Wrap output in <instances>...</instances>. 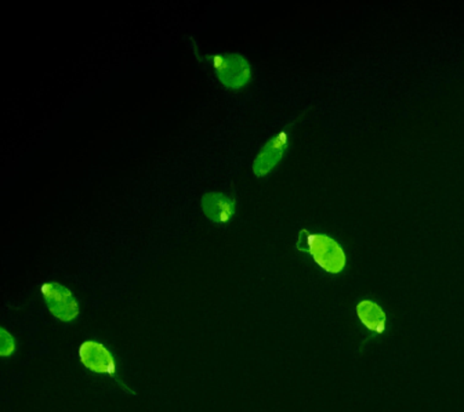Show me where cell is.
<instances>
[{
	"label": "cell",
	"mask_w": 464,
	"mask_h": 412,
	"mask_svg": "<svg viewBox=\"0 0 464 412\" xmlns=\"http://www.w3.org/2000/svg\"><path fill=\"white\" fill-rule=\"evenodd\" d=\"M296 249L310 254L323 271L334 276L343 273L346 267V253L339 242L328 235L310 234L303 230L297 238Z\"/></svg>",
	"instance_id": "obj_1"
},
{
	"label": "cell",
	"mask_w": 464,
	"mask_h": 412,
	"mask_svg": "<svg viewBox=\"0 0 464 412\" xmlns=\"http://www.w3.org/2000/svg\"><path fill=\"white\" fill-rule=\"evenodd\" d=\"M214 70L221 84L228 89H241L248 84L252 68L238 53H221L212 57Z\"/></svg>",
	"instance_id": "obj_2"
},
{
	"label": "cell",
	"mask_w": 464,
	"mask_h": 412,
	"mask_svg": "<svg viewBox=\"0 0 464 412\" xmlns=\"http://www.w3.org/2000/svg\"><path fill=\"white\" fill-rule=\"evenodd\" d=\"M40 291H42L47 310L56 320L69 323L78 318V302L72 292L64 285L50 282V283L43 284Z\"/></svg>",
	"instance_id": "obj_3"
},
{
	"label": "cell",
	"mask_w": 464,
	"mask_h": 412,
	"mask_svg": "<svg viewBox=\"0 0 464 412\" xmlns=\"http://www.w3.org/2000/svg\"><path fill=\"white\" fill-rule=\"evenodd\" d=\"M79 359L83 368L98 375H114L116 361L111 350L103 343L87 340L79 347Z\"/></svg>",
	"instance_id": "obj_4"
},
{
	"label": "cell",
	"mask_w": 464,
	"mask_h": 412,
	"mask_svg": "<svg viewBox=\"0 0 464 412\" xmlns=\"http://www.w3.org/2000/svg\"><path fill=\"white\" fill-rule=\"evenodd\" d=\"M286 144H288V136L285 132L279 133V135L268 140L253 162L254 175L256 177L267 176L282 160L286 147H288Z\"/></svg>",
	"instance_id": "obj_5"
},
{
	"label": "cell",
	"mask_w": 464,
	"mask_h": 412,
	"mask_svg": "<svg viewBox=\"0 0 464 412\" xmlns=\"http://www.w3.org/2000/svg\"><path fill=\"white\" fill-rule=\"evenodd\" d=\"M201 206L207 218L217 224L227 223L236 213L234 198L218 191L203 195Z\"/></svg>",
	"instance_id": "obj_6"
},
{
	"label": "cell",
	"mask_w": 464,
	"mask_h": 412,
	"mask_svg": "<svg viewBox=\"0 0 464 412\" xmlns=\"http://www.w3.org/2000/svg\"><path fill=\"white\" fill-rule=\"evenodd\" d=\"M355 313H357L358 320L364 325L370 331L380 334L387 324V314L384 312L382 307L373 300H362L355 306Z\"/></svg>",
	"instance_id": "obj_7"
},
{
	"label": "cell",
	"mask_w": 464,
	"mask_h": 412,
	"mask_svg": "<svg viewBox=\"0 0 464 412\" xmlns=\"http://www.w3.org/2000/svg\"><path fill=\"white\" fill-rule=\"evenodd\" d=\"M16 349V343L10 332H7L5 329H2V356L10 357Z\"/></svg>",
	"instance_id": "obj_8"
}]
</instances>
